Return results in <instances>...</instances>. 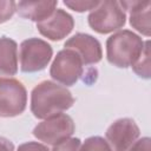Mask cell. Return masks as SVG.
Listing matches in <instances>:
<instances>
[{"mask_svg":"<svg viewBox=\"0 0 151 151\" xmlns=\"http://www.w3.org/2000/svg\"><path fill=\"white\" fill-rule=\"evenodd\" d=\"M17 151H50L48 147L38 142H27L19 145Z\"/></svg>","mask_w":151,"mask_h":151,"instance_id":"ffe728a7","label":"cell"},{"mask_svg":"<svg viewBox=\"0 0 151 151\" xmlns=\"http://www.w3.org/2000/svg\"><path fill=\"white\" fill-rule=\"evenodd\" d=\"M81 142L79 138H67L55 145H53L52 151H80Z\"/></svg>","mask_w":151,"mask_h":151,"instance_id":"ac0fdd59","label":"cell"},{"mask_svg":"<svg viewBox=\"0 0 151 151\" xmlns=\"http://www.w3.org/2000/svg\"><path fill=\"white\" fill-rule=\"evenodd\" d=\"M83 66L81 59L74 51L64 48L54 57L50 67V76L55 83L65 87L72 86L83 76Z\"/></svg>","mask_w":151,"mask_h":151,"instance_id":"8992f818","label":"cell"},{"mask_svg":"<svg viewBox=\"0 0 151 151\" xmlns=\"http://www.w3.org/2000/svg\"><path fill=\"white\" fill-rule=\"evenodd\" d=\"M74 27V20L71 14L64 9H55L47 19L37 22V29L39 33L53 41L66 38Z\"/></svg>","mask_w":151,"mask_h":151,"instance_id":"9c48e42d","label":"cell"},{"mask_svg":"<svg viewBox=\"0 0 151 151\" xmlns=\"http://www.w3.org/2000/svg\"><path fill=\"white\" fill-rule=\"evenodd\" d=\"M74 130L76 125L73 119L66 113H60L39 123L33 129V136L47 145H55L67 138H71Z\"/></svg>","mask_w":151,"mask_h":151,"instance_id":"52a82bcc","label":"cell"},{"mask_svg":"<svg viewBox=\"0 0 151 151\" xmlns=\"http://www.w3.org/2000/svg\"><path fill=\"white\" fill-rule=\"evenodd\" d=\"M0 151H14V144L9 139L0 136Z\"/></svg>","mask_w":151,"mask_h":151,"instance_id":"44dd1931","label":"cell"},{"mask_svg":"<svg viewBox=\"0 0 151 151\" xmlns=\"http://www.w3.org/2000/svg\"><path fill=\"white\" fill-rule=\"evenodd\" d=\"M125 21L126 13L118 1H99L98 6L87 17L90 27L100 34H107L122 28Z\"/></svg>","mask_w":151,"mask_h":151,"instance_id":"3957f363","label":"cell"},{"mask_svg":"<svg viewBox=\"0 0 151 151\" xmlns=\"http://www.w3.org/2000/svg\"><path fill=\"white\" fill-rule=\"evenodd\" d=\"M133 72L144 79H149L151 76V68H150V41L146 40L144 44V50L140 54V57L137 59V61L131 66Z\"/></svg>","mask_w":151,"mask_h":151,"instance_id":"5bb4252c","label":"cell"},{"mask_svg":"<svg viewBox=\"0 0 151 151\" xmlns=\"http://www.w3.org/2000/svg\"><path fill=\"white\" fill-rule=\"evenodd\" d=\"M124 11L130 12V25L145 37H150V1H120Z\"/></svg>","mask_w":151,"mask_h":151,"instance_id":"8fae6325","label":"cell"},{"mask_svg":"<svg viewBox=\"0 0 151 151\" xmlns=\"http://www.w3.org/2000/svg\"><path fill=\"white\" fill-rule=\"evenodd\" d=\"M65 48L74 51L83 61V65H93L101 60V45L93 35L87 33H76L64 44Z\"/></svg>","mask_w":151,"mask_h":151,"instance_id":"30bf717a","label":"cell"},{"mask_svg":"<svg viewBox=\"0 0 151 151\" xmlns=\"http://www.w3.org/2000/svg\"><path fill=\"white\" fill-rule=\"evenodd\" d=\"M53 55L51 45L39 38H28L20 44L19 61L20 70L25 73L42 71Z\"/></svg>","mask_w":151,"mask_h":151,"instance_id":"277c9868","label":"cell"},{"mask_svg":"<svg viewBox=\"0 0 151 151\" xmlns=\"http://www.w3.org/2000/svg\"><path fill=\"white\" fill-rule=\"evenodd\" d=\"M140 130L131 118H119L106 130V142L113 151H127L129 147L139 138Z\"/></svg>","mask_w":151,"mask_h":151,"instance_id":"ba28073f","label":"cell"},{"mask_svg":"<svg viewBox=\"0 0 151 151\" xmlns=\"http://www.w3.org/2000/svg\"><path fill=\"white\" fill-rule=\"evenodd\" d=\"M143 39L130 29H120L106 40L107 61L119 68L132 66L144 50Z\"/></svg>","mask_w":151,"mask_h":151,"instance_id":"7a4b0ae2","label":"cell"},{"mask_svg":"<svg viewBox=\"0 0 151 151\" xmlns=\"http://www.w3.org/2000/svg\"><path fill=\"white\" fill-rule=\"evenodd\" d=\"M57 5L58 1H19L17 12L21 18L40 22L57 9Z\"/></svg>","mask_w":151,"mask_h":151,"instance_id":"7c38bea8","label":"cell"},{"mask_svg":"<svg viewBox=\"0 0 151 151\" xmlns=\"http://www.w3.org/2000/svg\"><path fill=\"white\" fill-rule=\"evenodd\" d=\"M27 91L21 81L11 77H0V117L11 118L26 110Z\"/></svg>","mask_w":151,"mask_h":151,"instance_id":"5b68a950","label":"cell"},{"mask_svg":"<svg viewBox=\"0 0 151 151\" xmlns=\"http://www.w3.org/2000/svg\"><path fill=\"white\" fill-rule=\"evenodd\" d=\"M80 151H113L110 144L99 136L88 137L80 146Z\"/></svg>","mask_w":151,"mask_h":151,"instance_id":"9a60e30c","label":"cell"},{"mask_svg":"<svg viewBox=\"0 0 151 151\" xmlns=\"http://www.w3.org/2000/svg\"><path fill=\"white\" fill-rule=\"evenodd\" d=\"M18 44L7 37L0 38V76H14L18 72Z\"/></svg>","mask_w":151,"mask_h":151,"instance_id":"4fadbf2b","label":"cell"},{"mask_svg":"<svg viewBox=\"0 0 151 151\" xmlns=\"http://www.w3.org/2000/svg\"><path fill=\"white\" fill-rule=\"evenodd\" d=\"M98 4L99 1H94V0H65L64 1V5L66 7L79 13L85 11H92L98 6Z\"/></svg>","mask_w":151,"mask_h":151,"instance_id":"2e32d148","label":"cell"},{"mask_svg":"<svg viewBox=\"0 0 151 151\" xmlns=\"http://www.w3.org/2000/svg\"><path fill=\"white\" fill-rule=\"evenodd\" d=\"M17 12V2L12 0H0V24L8 21Z\"/></svg>","mask_w":151,"mask_h":151,"instance_id":"e0dca14e","label":"cell"},{"mask_svg":"<svg viewBox=\"0 0 151 151\" xmlns=\"http://www.w3.org/2000/svg\"><path fill=\"white\" fill-rule=\"evenodd\" d=\"M74 104L72 93L63 85L44 80L31 92V112L38 119L60 114Z\"/></svg>","mask_w":151,"mask_h":151,"instance_id":"6da1fadb","label":"cell"},{"mask_svg":"<svg viewBox=\"0 0 151 151\" xmlns=\"http://www.w3.org/2000/svg\"><path fill=\"white\" fill-rule=\"evenodd\" d=\"M127 151H151V139L149 137H143L137 139Z\"/></svg>","mask_w":151,"mask_h":151,"instance_id":"d6986e66","label":"cell"}]
</instances>
